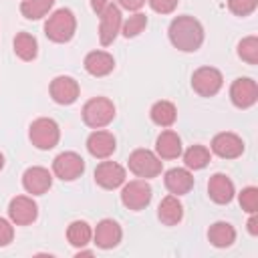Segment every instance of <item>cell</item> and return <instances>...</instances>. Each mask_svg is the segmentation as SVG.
Segmentation results:
<instances>
[{"instance_id":"8d00e7d4","label":"cell","mask_w":258,"mask_h":258,"mask_svg":"<svg viewBox=\"0 0 258 258\" xmlns=\"http://www.w3.org/2000/svg\"><path fill=\"white\" fill-rule=\"evenodd\" d=\"M248 232L252 234V236H256L258 234V218H256V214H250V220H248Z\"/></svg>"},{"instance_id":"484cf974","label":"cell","mask_w":258,"mask_h":258,"mask_svg":"<svg viewBox=\"0 0 258 258\" xmlns=\"http://www.w3.org/2000/svg\"><path fill=\"white\" fill-rule=\"evenodd\" d=\"M93 238V230L85 220H75L67 228V240L75 248H85Z\"/></svg>"},{"instance_id":"7a4b0ae2","label":"cell","mask_w":258,"mask_h":258,"mask_svg":"<svg viewBox=\"0 0 258 258\" xmlns=\"http://www.w3.org/2000/svg\"><path fill=\"white\" fill-rule=\"evenodd\" d=\"M77 32V18L71 8H58L54 10L46 22H44V34L52 42H69Z\"/></svg>"},{"instance_id":"ba28073f","label":"cell","mask_w":258,"mask_h":258,"mask_svg":"<svg viewBox=\"0 0 258 258\" xmlns=\"http://www.w3.org/2000/svg\"><path fill=\"white\" fill-rule=\"evenodd\" d=\"M85 171V159L75 151H62L52 161V173L62 181H75Z\"/></svg>"},{"instance_id":"836d02e7","label":"cell","mask_w":258,"mask_h":258,"mask_svg":"<svg viewBox=\"0 0 258 258\" xmlns=\"http://www.w3.org/2000/svg\"><path fill=\"white\" fill-rule=\"evenodd\" d=\"M12 238H14V226L6 218H0V246H8Z\"/></svg>"},{"instance_id":"8fae6325","label":"cell","mask_w":258,"mask_h":258,"mask_svg":"<svg viewBox=\"0 0 258 258\" xmlns=\"http://www.w3.org/2000/svg\"><path fill=\"white\" fill-rule=\"evenodd\" d=\"M79 83L73 79V77H67V75H58L50 81V87H48V93L52 97L54 103L58 105H73L77 99H79Z\"/></svg>"},{"instance_id":"7c38bea8","label":"cell","mask_w":258,"mask_h":258,"mask_svg":"<svg viewBox=\"0 0 258 258\" xmlns=\"http://www.w3.org/2000/svg\"><path fill=\"white\" fill-rule=\"evenodd\" d=\"M230 99L234 103V107L238 109H248L258 101V85L256 81L248 79V77H240L232 83L230 87Z\"/></svg>"},{"instance_id":"44dd1931","label":"cell","mask_w":258,"mask_h":258,"mask_svg":"<svg viewBox=\"0 0 258 258\" xmlns=\"http://www.w3.org/2000/svg\"><path fill=\"white\" fill-rule=\"evenodd\" d=\"M155 153L161 159H177L181 155V137L171 129L161 131L155 139Z\"/></svg>"},{"instance_id":"f1b7e54d","label":"cell","mask_w":258,"mask_h":258,"mask_svg":"<svg viewBox=\"0 0 258 258\" xmlns=\"http://www.w3.org/2000/svg\"><path fill=\"white\" fill-rule=\"evenodd\" d=\"M145 26H147V16L141 12H135L121 24V34L125 38H135L145 30Z\"/></svg>"},{"instance_id":"6da1fadb","label":"cell","mask_w":258,"mask_h":258,"mask_svg":"<svg viewBox=\"0 0 258 258\" xmlns=\"http://www.w3.org/2000/svg\"><path fill=\"white\" fill-rule=\"evenodd\" d=\"M169 42L181 52H196L204 42V26L194 16H175L167 28Z\"/></svg>"},{"instance_id":"4dcf8cb0","label":"cell","mask_w":258,"mask_h":258,"mask_svg":"<svg viewBox=\"0 0 258 258\" xmlns=\"http://www.w3.org/2000/svg\"><path fill=\"white\" fill-rule=\"evenodd\" d=\"M238 202H240V206H242L244 212L256 214V212H258V187H254V185L244 187V189L238 194Z\"/></svg>"},{"instance_id":"8992f818","label":"cell","mask_w":258,"mask_h":258,"mask_svg":"<svg viewBox=\"0 0 258 258\" xmlns=\"http://www.w3.org/2000/svg\"><path fill=\"white\" fill-rule=\"evenodd\" d=\"M151 196H153V189H151V185L145 179H131L121 189V204L127 210L139 212V210L149 206Z\"/></svg>"},{"instance_id":"9c48e42d","label":"cell","mask_w":258,"mask_h":258,"mask_svg":"<svg viewBox=\"0 0 258 258\" xmlns=\"http://www.w3.org/2000/svg\"><path fill=\"white\" fill-rule=\"evenodd\" d=\"M121 8L115 4H109L101 14H99V42L103 46L113 44V40L117 38V34L121 32Z\"/></svg>"},{"instance_id":"e0dca14e","label":"cell","mask_w":258,"mask_h":258,"mask_svg":"<svg viewBox=\"0 0 258 258\" xmlns=\"http://www.w3.org/2000/svg\"><path fill=\"white\" fill-rule=\"evenodd\" d=\"M115 147H117V139L111 131L95 129L87 137V151L97 159H107L109 155H113Z\"/></svg>"},{"instance_id":"74e56055","label":"cell","mask_w":258,"mask_h":258,"mask_svg":"<svg viewBox=\"0 0 258 258\" xmlns=\"http://www.w3.org/2000/svg\"><path fill=\"white\" fill-rule=\"evenodd\" d=\"M2 167H4V155L0 153V169H2Z\"/></svg>"},{"instance_id":"2e32d148","label":"cell","mask_w":258,"mask_h":258,"mask_svg":"<svg viewBox=\"0 0 258 258\" xmlns=\"http://www.w3.org/2000/svg\"><path fill=\"white\" fill-rule=\"evenodd\" d=\"M123 238V230L121 226L111 220V218H105L97 224V228L93 230V240L97 244V248H103V250H111L115 248Z\"/></svg>"},{"instance_id":"52a82bcc","label":"cell","mask_w":258,"mask_h":258,"mask_svg":"<svg viewBox=\"0 0 258 258\" xmlns=\"http://www.w3.org/2000/svg\"><path fill=\"white\" fill-rule=\"evenodd\" d=\"M222 85H224V77L214 67H200L191 75V89L200 97H214V95H218Z\"/></svg>"},{"instance_id":"d6a6232c","label":"cell","mask_w":258,"mask_h":258,"mask_svg":"<svg viewBox=\"0 0 258 258\" xmlns=\"http://www.w3.org/2000/svg\"><path fill=\"white\" fill-rule=\"evenodd\" d=\"M147 2H149L153 12H157V14H171L177 8L179 0H147Z\"/></svg>"},{"instance_id":"d590c367","label":"cell","mask_w":258,"mask_h":258,"mask_svg":"<svg viewBox=\"0 0 258 258\" xmlns=\"http://www.w3.org/2000/svg\"><path fill=\"white\" fill-rule=\"evenodd\" d=\"M109 4H111V0H91V8H93V12H97V14H101Z\"/></svg>"},{"instance_id":"7402d4cb","label":"cell","mask_w":258,"mask_h":258,"mask_svg":"<svg viewBox=\"0 0 258 258\" xmlns=\"http://www.w3.org/2000/svg\"><path fill=\"white\" fill-rule=\"evenodd\" d=\"M157 218L161 224L165 226H177L183 218V206L181 202L177 200V196H165L161 202H159V208H157Z\"/></svg>"},{"instance_id":"3957f363","label":"cell","mask_w":258,"mask_h":258,"mask_svg":"<svg viewBox=\"0 0 258 258\" xmlns=\"http://www.w3.org/2000/svg\"><path fill=\"white\" fill-rule=\"evenodd\" d=\"M28 139L32 141V145L36 149L48 151V149L56 147V143L60 139V129H58V125H56L54 119H50V117H38L28 127Z\"/></svg>"},{"instance_id":"d4e9b609","label":"cell","mask_w":258,"mask_h":258,"mask_svg":"<svg viewBox=\"0 0 258 258\" xmlns=\"http://www.w3.org/2000/svg\"><path fill=\"white\" fill-rule=\"evenodd\" d=\"M149 117L159 127H171L177 119V109L171 101H157L149 109Z\"/></svg>"},{"instance_id":"5b68a950","label":"cell","mask_w":258,"mask_h":258,"mask_svg":"<svg viewBox=\"0 0 258 258\" xmlns=\"http://www.w3.org/2000/svg\"><path fill=\"white\" fill-rule=\"evenodd\" d=\"M127 165H129V171L135 173L137 177L141 179H151V177H157L163 169V161L157 153L149 151V149H135L129 159H127Z\"/></svg>"},{"instance_id":"5bb4252c","label":"cell","mask_w":258,"mask_h":258,"mask_svg":"<svg viewBox=\"0 0 258 258\" xmlns=\"http://www.w3.org/2000/svg\"><path fill=\"white\" fill-rule=\"evenodd\" d=\"M125 167L115 161H101L95 167V181L103 189H117L125 183Z\"/></svg>"},{"instance_id":"cb8c5ba5","label":"cell","mask_w":258,"mask_h":258,"mask_svg":"<svg viewBox=\"0 0 258 258\" xmlns=\"http://www.w3.org/2000/svg\"><path fill=\"white\" fill-rule=\"evenodd\" d=\"M12 48H14V54L20 58V60H34L36 54H38V42L32 34L28 32H18L12 40Z\"/></svg>"},{"instance_id":"f546056e","label":"cell","mask_w":258,"mask_h":258,"mask_svg":"<svg viewBox=\"0 0 258 258\" xmlns=\"http://www.w3.org/2000/svg\"><path fill=\"white\" fill-rule=\"evenodd\" d=\"M238 56L248 64H258V36H246L238 42Z\"/></svg>"},{"instance_id":"d6986e66","label":"cell","mask_w":258,"mask_h":258,"mask_svg":"<svg viewBox=\"0 0 258 258\" xmlns=\"http://www.w3.org/2000/svg\"><path fill=\"white\" fill-rule=\"evenodd\" d=\"M163 183H165L169 194L183 196L194 187V175L189 173L187 167H171L169 171H165Z\"/></svg>"},{"instance_id":"30bf717a","label":"cell","mask_w":258,"mask_h":258,"mask_svg":"<svg viewBox=\"0 0 258 258\" xmlns=\"http://www.w3.org/2000/svg\"><path fill=\"white\" fill-rule=\"evenodd\" d=\"M8 216L10 222L16 226H28L38 218V206L28 196H16L8 204Z\"/></svg>"},{"instance_id":"ffe728a7","label":"cell","mask_w":258,"mask_h":258,"mask_svg":"<svg viewBox=\"0 0 258 258\" xmlns=\"http://www.w3.org/2000/svg\"><path fill=\"white\" fill-rule=\"evenodd\" d=\"M83 64H85V71L89 75H93V77H107L115 69V58H113V54H109L105 50H93V52H89L85 56Z\"/></svg>"},{"instance_id":"83f0119b","label":"cell","mask_w":258,"mask_h":258,"mask_svg":"<svg viewBox=\"0 0 258 258\" xmlns=\"http://www.w3.org/2000/svg\"><path fill=\"white\" fill-rule=\"evenodd\" d=\"M183 163L187 169H204L210 163V149L206 145H191L185 153H183Z\"/></svg>"},{"instance_id":"e575fe53","label":"cell","mask_w":258,"mask_h":258,"mask_svg":"<svg viewBox=\"0 0 258 258\" xmlns=\"http://www.w3.org/2000/svg\"><path fill=\"white\" fill-rule=\"evenodd\" d=\"M117 4H119V8H125V10L137 12V10L145 4V0H117Z\"/></svg>"},{"instance_id":"603a6c76","label":"cell","mask_w":258,"mask_h":258,"mask_svg":"<svg viewBox=\"0 0 258 258\" xmlns=\"http://www.w3.org/2000/svg\"><path fill=\"white\" fill-rule=\"evenodd\" d=\"M208 240L216 248H228L236 242V230L228 222H216L208 230Z\"/></svg>"},{"instance_id":"1f68e13d","label":"cell","mask_w":258,"mask_h":258,"mask_svg":"<svg viewBox=\"0 0 258 258\" xmlns=\"http://www.w3.org/2000/svg\"><path fill=\"white\" fill-rule=\"evenodd\" d=\"M258 0H228V8L236 16H248L256 10Z\"/></svg>"},{"instance_id":"9a60e30c","label":"cell","mask_w":258,"mask_h":258,"mask_svg":"<svg viewBox=\"0 0 258 258\" xmlns=\"http://www.w3.org/2000/svg\"><path fill=\"white\" fill-rule=\"evenodd\" d=\"M50 185H52V175L46 167L32 165L22 173V187L32 196L46 194L50 189Z\"/></svg>"},{"instance_id":"4fadbf2b","label":"cell","mask_w":258,"mask_h":258,"mask_svg":"<svg viewBox=\"0 0 258 258\" xmlns=\"http://www.w3.org/2000/svg\"><path fill=\"white\" fill-rule=\"evenodd\" d=\"M210 147L222 159H236V157H240L244 153L242 137H238L236 133H230V131H222V133L214 135Z\"/></svg>"},{"instance_id":"277c9868","label":"cell","mask_w":258,"mask_h":258,"mask_svg":"<svg viewBox=\"0 0 258 258\" xmlns=\"http://www.w3.org/2000/svg\"><path fill=\"white\" fill-rule=\"evenodd\" d=\"M83 121L85 125L93 127V129H101L105 125H109L115 117V105L111 99L107 97H93L83 105Z\"/></svg>"},{"instance_id":"ac0fdd59","label":"cell","mask_w":258,"mask_h":258,"mask_svg":"<svg viewBox=\"0 0 258 258\" xmlns=\"http://www.w3.org/2000/svg\"><path fill=\"white\" fill-rule=\"evenodd\" d=\"M208 194L212 198V202L224 206V204H230L236 196V189H234V183L228 175L224 173H214L208 181Z\"/></svg>"},{"instance_id":"4316f807","label":"cell","mask_w":258,"mask_h":258,"mask_svg":"<svg viewBox=\"0 0 258 258\" xmlns=\"http://www.w3.org/2000/svg\"><path fill=\"white\" fill-rule=\"evenodd\" d=\"M54 2L56 0H22L20 12L28 20H40V18H44L50 12V8L54 6Z\"/></svg>"}]
</instances>
